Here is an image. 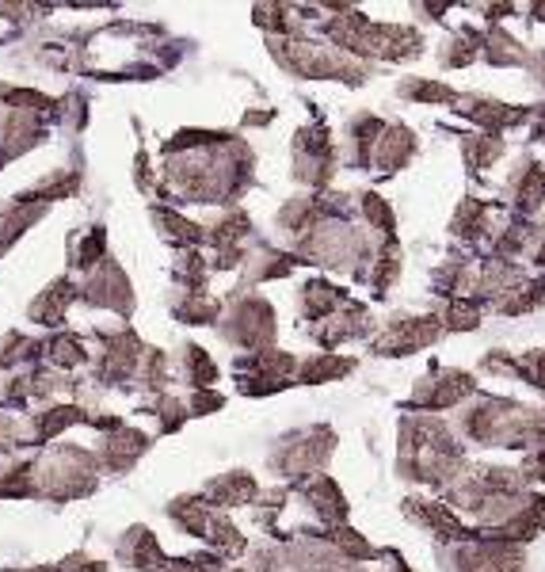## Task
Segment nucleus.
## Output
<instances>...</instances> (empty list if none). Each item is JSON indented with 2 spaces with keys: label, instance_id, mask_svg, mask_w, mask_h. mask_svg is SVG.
Wrapping results in <instances>:
<instances>
[{
  "label": "nucleus",
  "instance_id": "obj_1",
  "mask_svg": "<svg viewBox=\"0 0 545 572\" xmlns=\"http://www.w3.org/2000/svg\"><path fill=\"white\" fill-rule=\"evenodd\" d=\"M458 428H462L465 439L485 443V447L530 450L545 435V416L523 409L515 401H504V397H488L469 412H462Z\"/></svg>",
  "mask_w": 545,
  "mask_h": 572
},
{
  "label": "nucleus",
  "instance_id": "obj_2",
  "mask_svg": "<svg viewBox=\"0 0 545 572\" xmlns=\"http://www.w3.org/2000/svg\"><path fill=\"white\" fill-rule=\"evenodd\" d=\"M477 393V378L465 370H431L427 378L416 382L412 393V409H450L465 397Z\"/></svg>",
  "mask_w": 545,
  "mask_h": 572
},
{
  "label": "nucleus",
  "instance_id": "obj_3",
  "mask_svg": "<svg viewBox=\"0 0 545 572\" xmlns=\"http://www.w3.org/2000/svg\"><path fill=\"white\" fill-rule=\"evenodd\" d=\"M439 332H443L439 317H397V321H389V328L370 344V351H374V355H412V351L435 344Z\"/></svg>",
  "mask_w": 545,
  "mask_h": 572
},
{
  "label": "nucleus",
  "instance_id": "obj_4",
  "mask_svg": "<svg viewBox=\"0 0 545 572\" xmlns=\"http://www.w3.org/2000/svg\"><path fill=\"white\" fill-rule=\"evenodd\" d=\"M465 119L481 126V130H504V126H519L530 119V107H507V103L496 100H481V96H465L458 100Z\"/></svg>",
  "mask_w": 545,
  "mask_h": 572
},
{
  "label": "nucleus",
  "instance_id": "obj_5",
  "mask_svg": "<svg viewBox=\"0 0 545 572\" xmlns=\"http://www.w3.org/2000/svg\"><path fill=\"white\" fill-rule=\"evenodd\" d=\"M404 508H408V519H416L420 527H427L439 542H465V538H469V534L462 531V523H458V515H454L450 508H443V504L408 500Z\"/></svg>",
  "mask_w": 545,
  "mask_h": 572
},
{
  "label": "nucleus",
  "instance_id": "obj_6",
  "mask_svg": "<svg viewBox=\"0 0 545 572\" xmlns=\"http://www.w3.org/2000/svg\"><path fill=\"white\" fill-rule=\"evenodd\" d=\"M374 153H378V168L382 172H401L404 164L416 157V138H412L408 126H385Z\"/></svg>",
  "mask_w": 545,
  "mask_h": 572
},
{
  "label": "nucleus",
  "instance_id": "obj_7",
  "mask_svg": "<svg viewBox=\"0 0 545 572\" xmlns=\"http://www.w3.org/2000/svg\"><path fill=\"white\" fill-rule=\"evenodd\" d=\"M305 500H309V508L317 511L324 523H332V527H344V523H347L344 492L336 489L328 477H317V481H309V485H305Z\"/></svg>",
  "mask_w": 545,
  "mask_h": 572
},
{
  "label": "nucleus",
  "instance_id": "obj_8",
  "mask_svg": "<svg viewBox=\"0 0 545 572\" xmlns=\"http://www.w3.org/2000/svg\"><path fill=\"white\" fill-rule=\"evenodd\" d=\"M511 195H515L519 214H534L545 199V168L542 164L526 161L519 172H511Z\"/></svg>",
  "mask_w": 545,
  "mask_h": 572
},
{
  "label": "nucleus",
  "instance_id": "obj_9",
  "mask_svg": "<svg viewBox=\"0 0 545 572\" xmlns=\"http://www.w3.org/2000/svg\"><path fill=\"white\" fill-rule=\"evenodd\" d=\"M481 54H485V62L492 65H526L530 58L523 54V46L507 35L504 27H492L485 35V42H481Z\"/></svg>",
  "mask_w": 545,
  "mask_h": 572
},
{
  "label": "nucleus",
  "instance_id": "obj_10",
  "mask_svg": "<svg viewBox=\"0 0 545 572\" xmlns=\"http://www.w3.org/2000/svg\"><path fill=\"white\" fill-rule=\"evenodd\" d=\"M439 325L454 328V332H473L481 325V302L473 298H446L443 313H439Z\"/></svg>",
  "mask_w": 545,
  "mask_h": 572
},
{
  "label": "nucleus",
  "instance_id": "obj_11",
  "mask_svg": "<svg viewBox=\"0 0 545 572\" xmlns=\"http://www.w3.org/2000/svg\"><path fill=\"white\" fill-rule=\"evenodd\" d=\"M462 153H465V164H469V172H481L488 164L496 161L500 153H504V142L496 138V134H473V138H462Z\"/></svg>",
  "mask_w": 545,
  "mask_h": 572
},
{
  "label": "nucleus",
  "instance_id": "obj_12",
  "mask_svg": "<svg viewBox=\"0 0 545 572\" xmlns=\"http://www.w3.org/2000/svg\"><path fill=\"white\" fill-rule=\"evenodd\" d=\"M206 492H210V500H214V504L233 508V504H241V500H252V496H256V485H252V477H248V473H229V477H222V481H214Z\"/></svg>",
  "mask_w": 545,
  "mask_h": 572
},
{
  "label": "nucleus",
  "instance_id": "obj_13",
  "mask_svg": "<svg viewBox=\"0 0 545 572\" xmlns=\"http://www.w3.org/2000/svg\"><path fill=\"white\" fill-rule=\"evenodd\" d=\"M340 302H344V290H336L332 283H324V279L305 283V302H302L305 317H324V313H332Z\"/></svg>",
  "mask_w": 545,
  "mask_h": 572
},
{
  "label": "nucleus",
  "instance_id": "obj_14",
  "mask_svg": "<svg viewBox=\"0 0 545 572\" xmlns=\"http://www.w3.org/2000/svg\"><path fill=\"white\" fill-rule=\"evenodd\" d=\"M363 332H366V309L351 302L336 321H328V332H321V340L324 344H340V340H355Z\"/></svg>",
  "mask_w": 545,
  "mask_h": 572
},
{
  "label": "nucleus",
  "instance_id": "obj_15",
  "mask_svg": "<svg viewBox=\"0 0 545 572\" xmlns=\"http://www.w3.org/2000/svg\"><path fill=\"white\" fill-rule=\"evenodd\" d=\"M485 225H488V210L485 203H462V210L454 214V222H450V229L462 237V241H473V237H481L485 233Z\"/></svg>",
  "mask_w": 545,
  "mask_h": 572
},
{
  "label": "nucleus",
  "instance_id": "obj_16",
  "mask_svg": "<svg viewBox=\"0 0 545 572\" xmlns=\"http://www.w3.org/2000/svg\"><path fill=\"white\" fill-rule=\"evenodd\" d=\"M351 359H336V355H317L313 363H305L302 370H298V378L302 382H328V378H344V374H351Z\"/></svg>",
  "mask_w": 545,
  "mask_h": 572
},
{
  "label": "nucleus",
  "instance_id": "obj_17",
  "mask_svg": "<svg viewBox=\"0 0 545 572\" xmlns=\"http://www.w3.org/2000/svg\"><path fill=\"white\" fill-rule=\"evenodd\" d=\"M328 542H332V550H340V553H347L351 561H363V557H374V546L366 542L363 534L359 531H351V527H332L328 531Z\"/></svg>",
  "mask_w": 545,
  "mask_h": 572
},
{
  "label": "nucleus",
  "instance_id": "obj_18",
  "mask_svg": "<svg viewBox=\"0 0 545 572\" xmlns=\"http://www.w3.org/2000/svg\"><path fill=\"white\" fill-rule=\"evenodd\" d=\"M401 96L404 100H416V103H458L454 88H446V84H439V81H404Z\"/></svg>",
  "mask_w": 545,
  "mask_h": 572
},
{
  "label": "nucleus",
  "instance_id": "obj_19",
  "mask_svg": "<svg viewBox=\"0 0 545 572\" xmlns=\"http://www.w3.org/2000/svg\"><path fill=\"white\" fill-rule=\"evenodd\" d=\"M511 378H523V382H530L534 389H542L545 393V351H530L523 359H515Z\"/></svg>",
  "mask_w": 545,
  "mask_h": 572
},
{
  "label": "nucleus",
  "instance_id": "obj_20",
  "mask_svg": "<svg viewBox=\"0 0 545 572\" xmlns=\"http://www.w3.org/2000/svg\"><path fill=\"white\" fill-rule=\"evenodd\" d=\"M519 477H523V481H545V435L538 439V443H534V447L526 450Z\"/></svg>",
  "mask_w": 545,
  "mask_h": 572
},
{
  "label": "nucleus",
  "instance_id": "obj_21",
  "mask_svg": "<svg viewBox=\"0 0 545 572\" xmlns=\"http://www.w3.org/2000/svg\"><path fill=\"white\" fill-rule=\"evenodd\" d=\"M530 119H534V130H530V138L538 142V138H545V103H542V107H534V111H530Z\"/></svg>",
  "mask_w": 545,
  "mask_h": 572
},
{
  "label": "nucleus",
  "instance_id": "obj_22",
  "mask_svg": "<svg viewBox=\"0 0 545 572\" xmlns=\"http://www.w3.org/2000/svg\"><path fill=\"white\" fill-rule=\"evenodd\" d=\"M385 561H389V569H385V572H412L408 565H404L401 553H385Z\"/></svg>",
  "mask_w": 545,
  "mask_h": 572
}]
</instances>
